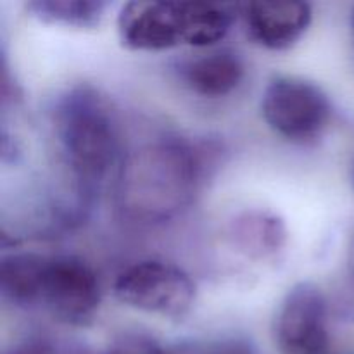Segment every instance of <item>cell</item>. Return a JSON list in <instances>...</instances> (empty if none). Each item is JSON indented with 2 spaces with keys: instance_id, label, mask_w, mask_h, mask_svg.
<instances>
[{
  "instance_id": "obj_1",
  "label": "cell",
  "mask_w": 354,
  "mask_h": 354,
  "mask_svg": "<svg viewBox=\"0 0 354 354\" xmlns=\"http://www.w3.org/2000/svg\"><path fill=\"white\" fill-rule=\"evenodd\" d=\"M201 178L203 161L189 142L176 138L152 142L121 161L118 209L133 223H165L192 204Z\"/></svg>"
},
{
  "instance_id": "obj_2",
  "label": "cell",
  "mask_w": 354,
  "mask_h": 354,
  "mask_svg": "<svg viewBox=\"0 0 354 354\" xmlns=\"http://www.w3.org/2000/svg\"><path fill=\"white\" fill-rule=\"evenodd\" d=\"M55 133L62 156L88 201L120 161L121 137L109 100L90 85L66 90L55 102Z\"/></svg>"
},
{
  "instance_id": "obj_3",
  "label": "cell",
  "mask_w": 354,
  "mask_h": 354,
  "mask_svg": "<svg viewBox=\"0 0 354 354\" xmlns=\"http://www.w3.org/2000/svg\"><path fill=\"white\" fill-rule=\"evenodd\" d=\"M121 304L162 318L185 317L196 301V283L178 265L145 259L124 268L113 283Z\"/></svg>"
},
{
  "instance_id": "obj_4",
  "label": "cell",
  "mask_w": 354,
  "mask_h": 354,
  "mask_svg": "<svg viewBox=\"0 0 354 354\" xmlns=\"http://www.w3.org/2000/svg\"><path fill=\"white\" fill-rule=\"evenodd\" d=\"M261 114L270 128L287 140H315L330 121L328 95L317 83L280 75L268 82L261 95Z\"/></svg>"
},
{
  "instance_id": "obj_5",
  "label": "cell",
  "mask_w": 354,
  "mask_h": 354,
  "mask_svg": "<svg viewBox=\"0 0 354 354\" xmlns=\"http://www.w3.org/2000/svg\"><path fill=\"white\" fill-rule=\"evenodd\" d=\"M102 289L92 266L76 256H47L40 306L54 320L71 327L93 322Z\"/></svg>"
},
{
  "instance_id": "obj_6",
  "label": "cell",
  "mask_w": 354,
  "mask_h": 354,
  "mask_svg": "<svg viewBox=\"0 0 354 354\" xmlns=\"http://www.w3.org/2000/svg\"><path fill=\"white\" fill-rule=\"evenodd\" d=\"M275 339L286 354L327 353V299L320 287L301 282L289 289L277 311Z\"/></svg>"
},
{
  "instance_id": "obj_7",
  "label": "cell",
  "mask_w": 354,
  "mask_h": 354,
  "mask_svg": "<svg viewBox=\"0 0 354 354\" xmlns=\"http://www.w3.org/2000/svg\"><path fill=\"white\" fill-rule=\"evenodd\" d=\"M116 24L130 50L159 52L183 44L182 2L130 0L121 6Z\"/></svg>"
},
{
  "instance_id": "obj_8",
  "label": "cell",
  "mask_w": 354,
  "mask_h": 354,
  "mask_svg": "<svg viewBox=\"0 0 354 354\" xmlns=\"http://www.w3.org/2000/svg\"><path fill=\"white\" fill-rule=\"evenodd\" d=\"M249 38L268 50L294 47L310 28L313 9L308 2H249L239 6Z\"/></svg>"
},
{
  "instance_id": "obj_9",
  "label": "cell",
  "mask_w": 354,
  "mask_h": 354,
  "mask_svg": "<svg viewBox=\"0 0 354 354\" xmlns=\"http://www.w3.org/2000/svg\"><path fill=\"white\" fill-rule=\"evenodd\" d=\"M245 76L241 54L232 48H216L201 54L182 66V78L194 93L206 99H220L239 88Z\"/></svg>"
},
{
  "instance_id": "obj_10",
  "label": "cell",
  "mask_w": 354,
  "mask_h": 354,
  "mask_svg": "<svg viewBox=\"0 0 354 354\" xmlns=\"http://www.w3.org/2000/svg\"><path fill=\"white\" fill-rule=\"evenodd\" d=\"M47 256L35 252H14L0 263V292L12 306L33 310L40 306L41 283Z\"/></svg>"
},
{
  "instance_id": "obj_11",
  "label": "cell",
  "mask_w": 354,
  "mask_h": 354,
  "mask_svg": "<svg viewBox=\"0 0 354 354\" xmlns=\"http://www.w3.org/2000/svg\"><path fill=\"white\" fill-rule=\"evenodd\" d=\"M183 44L192 47H213L230 31L239 6L207 2H182Z\"/></svg>"
},
{
  "instance_id": "obj_12",
  "label": "cell",
  "mask_w": 354,
  "mask_h": 354,
  "mask_svg": "<svg viewBox=\"0 0 354 354\" xmlns=\"http://www.w3.org/2000/svg\"><path fill=\"white\" fill-rule=\"evenodd\" d=\"M232 237L239 251L251 258H270L286 244V227L275 214L249 211L232 225Z\"/></svg>"
},
{
  "instance_id": "obj_13",
  "label": "cell",
  "mask_w": 354,
  "mask_h": 354,
  "mask_svg": "<svg viewBox=\"0 0 354 354\" xmlns=\"http://www.w3.org/2000/svg\"><path fill=\"white\" fill-rule=\"evenodd\" d=\"M26 10L47 24L90 30L99 26L109 3L102 0H28Z\"/></svg>"
},
{
  "instance_id": "obj_14",
  "label": "cell",
  "mask_w": 354,
  "mask_h": 354,
  "mask_svg": "<svg viewBox=\"0 0 354 354\" xmlns=\"http://www.w3.org/2000/svg\"><path fill=\"white\" fill-rule=\"evenodd\" d=\"M106 354H166L156 339L145 334H124L109 346Z\"/></svg>"
},
{
  "instance_id": "obj_15",
  "label": "cell",
  "mask_w": 354,
  "mask_h": 354,
  "mask_svg": "<svg viewBox=\"0 0 354 354\" xmlns=\"http://www.w3.org/2000/svg\"><path fill=\"white\" fill-rule=\"evenodd\" d=\"M9 354H57L52 342L44 337H28L14 346Z\"/></svg>"
},
{
  "instance_id": "obj_16",
  "label": "cell",
  "mask_w": 354,
  "mask_h": 354,
  "mask_svg": "<svg viewBox=\"0 0 354 354\" xmlns=\"http://www.w3.org/2000/svg\"><path fill=\"white\" fill-rule=\"evenodd\" d=\"M225 354H248L244 351V349H241V348H235V349H232V351H227Z\"/></svg>"
}]
</instances>
